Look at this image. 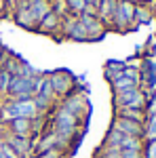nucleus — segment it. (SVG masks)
Masks as SVG:
<instances>
[{
    "label": "nucleus",
    "mask_w": 156,
    "mask_h": 158,
    "mask_svg": "<svg viewBox=\"0 0 156 158\" xmlns=\"http://www.w3.org/2000/svg\"><path fill=\"white\" fill-rule=\"evenodd\" d=\"M2 158H19V156L9 143H2Z\"/></svg>",
    "instance_id": "393cba45"
},
{
    "label": "nucleus",
    "mask_w": 156,
    "mask_h": 158,
    "mask_svg": "<svg viewBox=\"0 0 156 158\" xmlns=\"http://www.w3.org/2000/svg\"><path fill=\"white\" fill-rule=\"evenodd\" d=\"M86 4H95V0H86Z\"/></svg>",
    "instance_id": "bb28decb"
},
{
    "label": "nucleus",
    "mask_w": 156,
    "mask_h": 158,
    "mask_svg": "<svg viewBox=\"0 0 156 158\" xmlns=\"http://www.w3.org/2000/svg\"><path fill=\"white\" fill-rule=\"evenodd\" d=\"M101 158H122V152L114 150V148H103L101 150Z\"/></svg>",
    "instance_id": "b1692460"
},
{
    "label": "nucleus",
    "mask_w": 156,
    "mask_h": 158,
    "mask_svg": "<svg viewBox=\"0 0 156 158\" xmlns=\"http://www.w3.org/2000/svg\"><path fill=\"white\" fill-rule=\"evenodd\" d=\"M110 129H114V131H118V133H122V135H129V137H141V139H144V124H141V122L114 116Z\"/></svg>",
    "instance_id": "9b49d317"
},
{
    "label": "nucleus",
    "mask_w": 156,
    "mask_h": 158,
    "mask_svg": "<svg viewBox=\"0 0 156 158\" xmlns=\"http://www.w3.org/2000/svg\"><path fill=\"white\" fill-rule=\"evenodd\" d=\"M133 15H135V2H131V0H118L116 9H114V15H112V21H110V27L114 32H120V34L131 32Z\"/></svg>",
    "instance_id": "f03ea898"
},
{
    "label": "nucleus",
    "mask_w": 156,
    "mask_h": 158,
    "mask_svg": "<svg viewBox=\"0 0 156 158\" xmlns=\"http://www.w3.org/2000/svg\"><path fill=\"white\" fill-rule=\"evenodd\" d=\"M110 86H112V91H114V93H120V91H129V89H135V86H139V85H137V82H133L131 78L120 76V78H116L114 82H110Z\"/></svg>",
    "instance_id": "aec40b11"
},
{
    "label": "nucleus",
    "mask_w": 156,
    "mask_h": 158,
    "mask_svg": "<svg viewBox=\"0 0 156 158\" xmlns=\"http://www.w3.org/2000/svg\"><path fill=\"white\" fill-rule=\"evenodd\" d=\"M2 137H4V143H9L17 152L19 158H30L34 154V139L32 137H19V135L6 133V131H2Z\"/></svg>",
    "instance_id": "6e6552de"
},
{
    "label": "nucleus",
    "mask_w": 156,
    "mask_h": 158,
    "mask_svg": "<svg viewBox=\"0 0 156 158\" xmlns=\"http://www.w3.org/2000/svg\"><path fill=\"white\" fill-rule=\"evenodd\" d=\"M57 103H59L63 110H68L70 114L78 116L80 120H82L84 112H86V108H89V106H86V97H84V95H80V93H74V91L70 93V95H68V97L59 99Z\"/></svg>",
    "instance_id": "9d476101"
},
{
    "label": "nucleus",
    "mask_w": 156,
    "mask_h": 158,
    "mask_svg": "<svg viewBox=\"0 0 156 158\" xmlns=\"http://www.w3.org/2000/svg\"><path fill=\"white\" fill-rule=\"evenodd\" d=\"M38 78V76H36ZM36 78H25V76H11L9 82V91L6 97L23 101V99H32L34 97V89H36Z\"/></svg>",
    "instance_id": "39448f33"
},
{
    "label": "nucleus",
    "mask_w": 156,
    "mask_h": 158,
    "mask_svg": "<svg viewBox=\"0 0 156 158\" xmlns=\"http://www.w3.org/2000/svg\"><path fill=\"white\" fill-rule=\"evenodd\" d=\"M148 106V95L139 86L129 89V91H120L114 93V108H133V110H145Z\"/></svg>",
    "instance_id": "20e7f679"
},
{
    "label": "nucleus",
    "mask_w": 156,
    "mask_h": 158,
    "mask_svg": "<svg viewBox=\"0 0 156 158\" xmlns=\"http://www.w3.org/2000/svg\"><path fill=\"white\" fill-rule=\"evenodd\" d=\"M4 131L19 137H32V118H15L6 124Z\"/></svg>",
    "instance_id": "f8f14e48"
},
{
    "label": "nucleus",
    "mask_w": 156,
    "mask_h": 158,
    "mask_svg": "<svg viewBox=\"0 0 156 158\" xmlns=\"http://www.w3.org/2000/svg\"><path fill=\"white\" fill-rule=\"evenodd\" d=\"M38 34H44V36H55L57 40H61V17L57 13L48 11L36 25Z\"/></svg>",
    "instance_id": "1a4fd4ad"
},
{
    "label": "nucleus",
    "mask_w": 156,
    "mask_h": 158,
    "mask_svg": "<svg viewBox=\"0 0 156 158\" xmlns=\"http://www.w3.org/2000/svg\"><path fill=\"white\" fill-rule=\"evenodd\" d=\"M154 55H156V44H154Z\"/></svg>",
    "instance_id": "cd10ccee"
},
{
    "label": "nucleus",
    "mask_w": 156,
    "mask_h": 158,
    "mask_svg": "<svg viewBox=\"0 0 156 158\" xmlns=\"http://www.w3.org/2000/svg\"><path fill=\"white\" fill-rule=\"evenodd\" d=\"M61 40H74V42H86V32L76 15H65L61 19Z\"/></svg>",
    "instance_id": "0eeeda50"
},
{
    "label": "nucleus",
    "mask_w": 156,
    "mask_h": 158,
    "mask_svg": "<svg viewBox=\"0 0 156 158\" xmlns=\"http://www.w3.org/2000/svg\"><path fill=\"white\" fill-rule=\"evenodd\" d=\"M27 11H30V15L34 17V21L38 25V21L51 11V0H27Z\"/></svg>",
    "instance_id": "2eb2a0df"
},
{
    "label": "nucleus",
    "mask_w": 156,
    "mask_h": 158,
    "mask_svg": "<svg viewBox=\"0 0 156 158\" xmlns=\"http://www.w3.org/2000/svg\"><path fill=\"white\" fill-rule=\"evenodd\" d=\"M68 2V11H70V15H80V13L86 9V0H65Z\"/></svg>",
    "instance_id": "4be33fe9"
},
{
    "label": "nucleus",
    "mask_w": 156,
    "mask_h": 158,
    "mask_svg": "<svg viewBox=\"0 0 156 158\" xmlns=\"http://www.w3.org/2000/svg\"><path fill=\"white\" fill-rule=\"evenodd\" d=\"M48 82L53 86V93L57 99L68 97L74 91V85H76V76L68 70H55V72H48Z\"/></svg>",
    "instance_id": "7ed1b4c3"
},
{
    "label": "nucleus",
    "mask_w": 156,
    "mask_h": 158,
    "mask_svg": "<svg viewBox=\"0 0 156 158\" xmlns=\"http://www.w3.org/2000/svg\"><path fill=\"white\" fill-rule=\"evenodd\" d=\"M154 11L148 4H135V15H133V30H137L139 25H150L154 21Z\"/></svg>",
    "instance_id": "ddd939ff"
},
{
    "label": "nucleus",
    "mask_w": 156,
    "mask_h": 158,
    "mask_svg": "<svg viewBox=\"0 0 156 158\" xmlns=\"http://www.w3.org/2000/svg\"><path fill=\"white\" fill-rule=\"evenodd\" d=\"M6 15H9V4H6V0H0V19Z\"/></svg>",
    "instance_id": "a878e982"
},
{
    "label": "nucleus",
    "mask_w": 156,
    "mask_h": 158,
    "mask_svg": "<svg viewBox=\"0 0 156 158\" xmlns=\"http://www.w3.org/2000/svg\"><path fill=\"white\" fill-rule=\"evenodd\" d=\"M51 112H53L51 114V124H53L51 129L57 135H61V137H65V139L72 141L74 137L78 135V131H80V118L70 114L68 110H63L59 103L51 110Z\"/></svg>",
    "instance_id": "f257e3e1"
},
{
    "label": "nucleus",
    "mask_w": 156,
    "mask_h": 158,
    "mask_svg": "<svg viewBox=\"0 0 156 158\" xmlns=\"http://www.w3.org/2000/svg\"><path fill=\"white\" fill-rule=\"evenodd\" d=\"M34 95H40V97H47L51 99V101H59V99L55 97V93H53V86H51V82H48V74H42L40 72V76L36 78V89H34Z\"/></svg>",
    "instance_id": "4468645a"
},
{
    "label": "nucleus",
    "mask_w": 156,
    "mask_h": 158,
    "mask_svg": "<svg viewBox=\"0 0 156 158\" xmlns=\"http://www.w3.org/2000/svg\"><path fill=\"white\" fill-rule=\"evenodd\" d=\"M21 63H23V59H21L19 55L11 53V55L4 59V63H2V70H6L11 76H19V72H21Z\"/></svg>",
    "instance_id": "a211bd4d"
},
{
    "label": "nucleus",
    "mask_w": 156,
    "mask_h": 158,
    "mask_svg": "<svg viewBox=\"0 0 156 158\" xmlns=\"http://www.w3.org/2000/svg\"><path fill=\"white\" fill-rule=\"evenodd\" d=\"M124 61H118V59H110L106 61V65H103V78L108 80V82H114L116 78L122 76V70H124Z\"/></svg>",
    "instance_id": "dca6fc26"
},
{
    "label": "nucleus",
    "mask_w": 156,
    "mask_h": 158,
    "mask_svg": "<svg viewBox=\"0 0 156 158\" xmlns=\"http://www.w3.org/2000/svg\"><path fill=\"white\" fill-rule=\"evenodd\" d=\"M144 158H156V139L144 141V150H141Z\"/></svg>",
    "instance_id": "5701e85b"
},
{
    "label": "nucleus",
    "mask_w": 156,
    "mask_h": 158,
    "mask_svg": "<svg viewBox=\"0 0 156 158\" xmlns=\"http://www.w3.org/2000/svg\"><path fill=\"white\" fill-rule=\"evenodd\" d=\"M51 11L57 13L61 19H63L65 15H70V11H68V2H65V0H51Z\"/></svg>",
    "instance_id": "412c9836"
},
{
    "label": "nucleus",
    "mask_w": 156,
    "mask_h": 158,
    "mask_svg": "<svg viewBox=\"0 0 156 158\" xmlns=\"http://www.w3.org/2000/svg\"><path fill=\"white\" fill-rule=\"evenodd\" d=\"M156 139V114H150L144 122V141Z\"/></svg>",
    "instance_id": "6ab92c4d"
},
{
    "label": "nucleus",
    "mask_w": 156,
    "mask_h": 158,
    "mask_svg": "<svg viewBox=\"0 0 156 158\" xmlns=\"http://www.w3.org/2000/svg\"><path fill=\"white\" fill-rule=\"evenodd\" d=\"M116 116H120V118H127V120L141 122V124H144L145 118H148L145 110H133V108H118V110H116Z\"/></svg>",
    "instance_id": "f3484780"
},
{
    "label": "nucleus",
    "mask_w": 156,
    "mask_h": 158,
    "mask_svg": "<svg viewBox=\"0 0 156 158\" xmlns=\"http://www.w3.org/2000/svg\"><path fill=\"white\" fill-rule=\"evenodd\" d=\"M15 2H19V0H15Z\"/></svg>",
    "instance_id": "c85d7f7f"
},
{
    "label": "nucleus",
    "mask_w": 156,
    "mask_h": 158,
    "mask_svg": "<svg viewBox=\"0 0 156 158\" xmlns=\"http://www.w3.org/2000/svg\"><path fill=\"white\" fill-rule=\"evenodd\" d=\"M78 21L82 23L84 32H86V42H97V40H103V36L108 34V27L99 21L97 15H86L80 13L78 15Z\"/></svg>",
    "instance_id": "423d86ee"
}]
</instances>
